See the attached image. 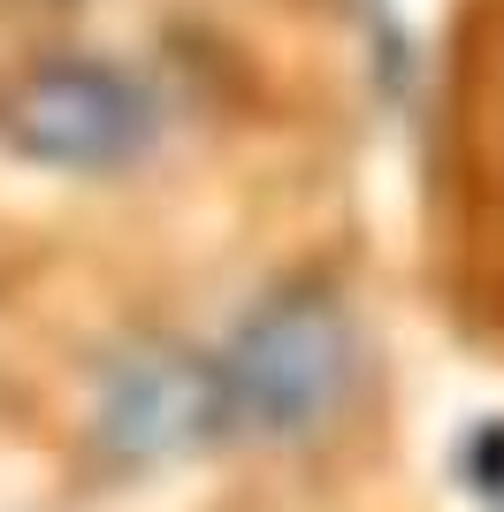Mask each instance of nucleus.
Segmentation results:
<instances>
[{
  "instance_id": "nucleus-1",
  "label": "nucleus",
  "mask_w": 504,
  "mask_h": 512,
  "mask_svg": "<svg viewBox=\"0 0 504 512\" xmlns=\"http://www.w3.org/2000/svg\"><path fill=\"white\" fill-rule=\"evenodd\" d=\"M222 444H306L352 398V321L329 291L260 299L222 352H207Z\"/></svg>"
},
{
  "instance_id": "nucleus-2",
  "label": "nucleus",
  "mask_w": 504,
  "mask_h": 512,
  "mask_svg": "<svg viewBox=\"0 0 504 512\" xmlns=\"http://www.w3.org/2000/svg\"><path fill=\"white\" fill-rule=\"evenodd\" d=\"M0 130L23 161L46 169H115L153 138V100L130 69L69 54L23 69L16 92L0 100Z\"/></svg>"
},
{
  "instance_id": "nucleus-3",
  "label": "nucleus",
  "mask_w": 504,
  "mask_h": 512,
  "mask_svg": "<svg viewBox=\"0 0 504 512\" xmlns=\"http://www.w3.org/2000/svg\"><path fill=\"white\" fill-rule=\"evenodd\" d=\"M100 436L123 459H176V451L222 444L214 436V390H207V352H153L130 360L107 390Z\"/></svg>"
}]
</instances>
